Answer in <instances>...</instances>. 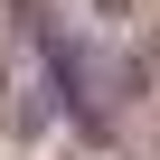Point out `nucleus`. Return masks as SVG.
I'll return each instance as SVG.
<instances>
[{"mask_svg":"<svg viewBox=\"0 0 160 160\" xmlns=\"http://www.w3.org/2000/svg\"><path fill=\"white\" fill-rule=\"evenodd\" d=\"M151 66H160V38H151Z\"/></svg>","mask_w":160,"mask_h":160,"instance_id":"nucleus-1","label":"nucleus"}]
</instances>
